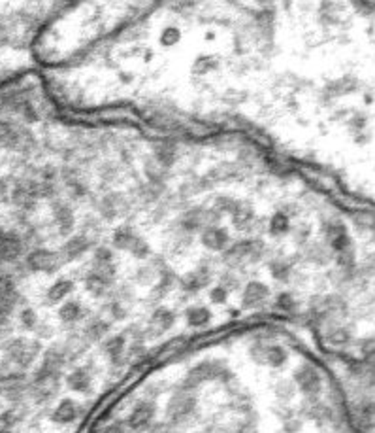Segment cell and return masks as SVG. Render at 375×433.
Segmentation results:
<instances>
[{
    "mask_svg": "<svg viewBox=\"0 0 375 433\" xmlns=\"http://www.w3.org/2000/svg\"><path fill=\"white\" fill-rule=\"evenodd\" d=\"M253 220H255V212L251 207H246V205H240V208L232 214V221L238 229H247Z\"/></svg>",
    "mask_w": 375,
    "mask_h": 433,
    "instance_id": "27",
    "label": "cell"
},
{
    "mask_svg": "<svg viewBox=\"0 0 375 433\" xmlns=\"http://www.w3.org/2000/svg\"><path fill=\"white\" fill-rule=\"evenodd\" d=\"M38 352H40V344L34 343V341L15 339V341H12V343L8 344L6 358L13 363V365L25 369L34 362L36 356H38Z\"/></svg>",
    "mask_w": 375,
    "mask_h": 433,
    "instance_id": "3",
    "label": "cell"
},
{
    "mask_svg": "<svg viewBox=\"0 0 375 433\" xmlns=\"http://www.w3.org/2000/svg\"><path fill=\"white\" fill-rule=\"evenodd\" d=\"M288 360L287 350L279 346V344H264L262 363L270 365V367H283Z\"/></svg>",
    "mask_w": 375,
    "mask_h": 433,
    "instance_id": "14",
    "label": "cell"
},
{
    "mask_svg": "<svg viewBox=\"0 0 375 433\" xmlns=\"http://www.w3.org/2000/svg\"><path fill=\"white\" fill-rule=\"evenodd\" d=\"M53 216H55V221H57L59 231L63 233V235L72 231V227H74V214H72L68 205H65V202H55V207H53Z\"/></svg>",
    "mask_w": 375,
    "mask_h": 433,
    "instance_id": "15",
    "label": "cell"
},
{
    "mask_svg": "<svg viewBox=\"0 0 375 433\" xmlns=\"http://www.w3.org/2000/svg\"><path fill=\"white\" fill-rule=\"evenodd\" d=\"M27 265H29L32 271H38V273H51V271L59 267L61 262L57 254H53L49 250H34V252L27 257Z\"/></svg>",
    "mask_w": 375,
    "mask_h": 433,
    "instance_id": "6",
    "label": "cell"
},
{
    "mask_svg": "<svg viewBox=\"0 0 375 433\" xmlns=\"http://www.w3.org/2000/svg\"><path fill=\"white\" fill-rule=\"evenodd\" d=\"M23 252V238L15 233L0 231V260L2 262H15Z\"/></svg>",
    "mask_w": 375,
    "mask_h": 433,
    "instance_id": "7",
    "label": "cell"
},
{
    "mask_svg": "<svg viewBox=\"0 0 375 433\" xmlns=\"http://www.w3.org/2000/svg\"><path fill=\"white\" fill-rule=\"evenodd\" d=\"M177 40H179V30L177 29H166L163 32V44H166V46H174Z\"/></svg>",
    "mask_w": 375,
    "mask_h": 433,
    "instance_id": "39",
    "label": "cell"
},
{
    "mask_svg": "<svg viewBox=\"0 0 375 433\" xmlns=\"http://www.w3.org/2000/svg\"><path fill=\"white\" fill-rule=\"evenodd\" d=\"M194 409H196V398L189 390H182L176 396H172L170 401H168L166 416L174 424H182V422H185L189 416L193 415Z\"/></svg>",
    "mask_w": 375,
    "mask_h": 433,
    "instance_id": "4",
    "label": "cell"
},
{
    "mask_svg": "<svg viewBox=\"0 0 375 433\" xmlns=\"http://www.w3.org/2000/svg\"><path fill=\"white\" fill-rule=\"evenodd\" d=\"M15 424H18V415H15V410H6V413L0 415V433H10Z\"/></svg>",
    "mask_w": 375,
    "mask_h": 433,
    "instance_id": "35",
    "label": "cell"
},
{
    "mask_svg": "<svg viewBox=\"0 0 375 433\" xmlns=\"http://www.w3.org/2000/svg\"><path fill=\"white\" fill-rule=\"evenodd\" d=\"M121 207H123V201L119 195H108L102 199L100 202V212L104 214L106 218H115L119 212H121Z\"/></svg>",
    "mask_w": 375,
    "mask_h": 433,
    "instance_id": "24",
    "label": "cell"
},
{
    "mask_svg": "<svg viewBox=\"0 0 375 433\" xmlns=\"http://www.w3.org/2000/svg\"><path fill=\"white\" fill-rule=\"evenodd\" d=\"M158 274H160V271H158L157 267H153V265H146V267L138 269L136 279H138L140 284H153L155 280H158Z\"/></svg>",
    "mask_w": 375,
    "mask_h": 433,
    "instance_id": "33",
    "label": "cell"
},
{
    "mask_svg": "<svg viewBox=\"0 0 375 433\" xmlns=\"http://www.w3.org/2000/svg\"><path fill=\"white\" fill-rule=\"evenodd\" d=\"M276 396L279 401L288 403L294 398V382L293 380H279L276 386Z\"/></svg>",
    "mask_w": 375,
    "mask_h": 433,
    "instance_id": "32",
    "label": "cell"
},
{
    "mask_svg": "<svg viewBox=\"0 0 375 433\" xmlns=\"http://www.w3.org/2000/svg\"><path fill=\"white\" fill-rule=\"evenodd\" d=\"M174 324H176V315L170 309L160 307L153 312L151 320H149V326L146 329L147 337H157L160 333L168 331Z\"/></svg>",
    "mask_w": 375,
    "mask_h": 433,
    "instance_id": "8",
    "label": "cell"
},
{
    "mask_svg": "<svg viewBox=\"0 0 375 433\" xmlns=\"http://www.w3.org/2000/svg\"><path fill=\"white\" fill-rule=\"evenodd\" d=\"M210 280H211L210 269L208 267L194 269L193 273H189L187 276L182 280V288H183V291L196 293V291H200L202 288H205V286L210 284Z\"/></svg>",
    "mask_w": 375,
    "mask_h": 433,
    "instance_id": "12",
    "label": "cell"
},
{
    "mask_svg": "<svg viewBox=\"0 0 375 433\" xmlns=\"http://www.w3.org/2000/svg\"><path fill=\"white\" fill-rule=\"evenodd\" d=\"M85 288H87V291L91 293V295L100 297L106 293V290H108V284H106L104 280H100L96 274L89 273L87 279H85Z\"/></svg>",
    "mask_w": 375,
    "mask_h": 433,
    "instance_id": "31",
    "label": "cell"
},
{
    "mask_svg": "<svg viewBox=\"0 0 375 433\" xmlns=\"http://www.w3.org/2000/svg\"><path fill=\"white\" fill-rule=\"evenodd\" d=\"M89 248V240L85 237H72L68 243L65 244L63 248V254L68 257V260H76L83 252H87Z\"/></svg>",
    "mask_w": 375,
    "mask_h": 433,
    "instance_id": "22",
    "label": "cell"
},
{
    "mask_svg": "<svg viewBox=\"0 0 375 433\" xmlns=\"http://www.w3.org/2000/svg\"><path fill=\"white\" fill-rule=\"evenodd\" d=\"M125 348H127V339H125V335L110 337L104 343V352L112 358V360H119V358L123 356Z\"/></svg>",
    "mask_w": 375,
    "mask_h": 433,
    "instance_id": "23",
    "label": "cell"
},
{
    "mask_svg": "<svg viewBox=\"0 0 375 433\" xmlns=\"http://www.w3.org/2000/svg\"><path fill=\"white\" fill-rule=\"evenodd\" d=\"M268 297H270L268 286L262 284V282H251V284H247V288L243 290L241 305H243L246 309H257Z\"/></svg>",
    "mask_w": 375,
    "mask_h": 433,
    "instance_id": "10",
    "label": "cell"
},
{
    "mask_svg": "<svg viewBox=\"0 0 375 433\" xmlns=\"http://www.w3.org/2000/svg\"><path fill=\"white\" fill-rule=\"evenodd\" d=\"M36 322H38V318H36L34 310L27 309V310H23V312H21V324H23L25 327L32 329V327L36 326Z\"/></svg>",
    "mask_w": 375,
    "mask_h": 433,
    "instance_id": "38",
    "label": "cell"
},
{
    "mask_svg": "<svg viewBox=\"0 0 375 433\" xmlns=\"http://www.w3.org/2000/svg\"><path fill=\"white\" fill-rule=\"evenodd\" d=\"M102 433H125V426L121 422H113L110 426H106Z\"/></svg>",
    "mask_w": 375,
    "mask_h": 433,
    "instance_id": "42",
    "label": "cell"
},
{
    "mask_svg": "<svg viewBox=\"0 0 375 433\" xmlns=\"http://www.w3.org/2000/svg\"><path fill=\"white\" fill-rule=\"evenodd\" d=\"M264 252L262 243L258 240H241V243L234 244L232 248L224 254V263L229 267H238L247 262H255L258 260Z\"/></svg>",
    "mask_w": 375,
    "mask_h": 433,
    "instance_id": "2",
    "label": "cell"
},
{
    "mask_svg": "<svg viewBox=\"0 0 375 433\" xmlns=\"http://www.w3.org/2000/svg\"><path fill=\"white\" fill-rule=\"evenodd\" d=\"M293 379V382H296V386H298L304 394H315L317 390H319V386H321L319 374H317L315 369L310 367V365H302V367L296 369Z\"/></svg>",
    "mask_w": 375,
    "mask_h": 433,
    "instance_id": "9",
    "label": "cell"
},
{
    "mask_svg": "<svg viewBox=\"0 0 375 433\" xmlns=\"http://www.w3.org/2000/svg\"><path fill=\"white\" fill-rule=\"evenodd\" d=\"M93 274H96L100 280H104L106 284L110 286L113 282V279H115V267H113V263H102V262H94L93 265V271H91Z\"/></svg>",
    "mask_w": 375,
    "mask_h": 433,
    "instance_id": "29",
    "label": "cell"
},
{
    "mask_svg": "<svg viewBox=\"0 0 375 433\" xmlns=\"http://www.w3.org/2000/svg\"><path fill=\"white\" fill-rule=\"evenodd\" d=\"M134 240H136L134 231L127 226L119 227V229H115V233H113V244L121 250H130V246H132Z\"/></svg>",
    "mask_w": 375,
    "mask_h": 433,
    "instance_id": "25",
    "label": "cell"
},
{
    "mask_svg": "<svg viewBox=\"0 0 375 433\" xmlns=\"http://www.w3.org/2000/svg\"><path fill=\"white\" fill-rule=\"evenodd\" d=\"M277 307L281 310H293L294 309V299L288 293H281L277 297Z\"/></svg>",
    "mask_w": 375,
    "mask_h": 433,
    "instance_id": "40",
    "label": "cell"
},
{
    "mask_svg": "<svg viewBox=\"0 0 375 433\" xmlns=\"http://www.w3.org/2000/svg\"><path fill=\"white\" fill-rule=\"evenodd\" d=\"M76 418H77V405L76 401H72V399L61 401V403L55 407V410L51 413V420L57 422V424H70V422H74Z\"/></svg>",
    "mask_w": 375,
    "mask_h": 433,
    "instance_id": "13",
    "label": "cell"
},
{
    "mask_svg": "<svg viewBox=\"0 0 375 433\" xmlns=\"http://www.w3.org/2000/svg\"><path fill=\"white\" fill-rule=\"evenodd\" d=\"M108 329H110V324H108V322H104L102 318H93V320L85 326L83 337L87 339V341H91V343H96V341L106 337Z\"/></svg>",
    "mask_w": 375,
    "mask_h": 433,
    "instance_id": "17",
    "label": "cell"
},
{
    "mask_svg": "<svg viewBox=\"0 0 375 433\" xmlns=\"http://www.w3.org/2000/svg\"><path fill=\"white\" fill-rule=\"evenodd\" d=\"M291 216H288L287 212H283V210H279V212L274 214V218L270 220V233L272 235H283V233L288 231V227H291V220H288Z\"/></svg>",
    "mask_w": 375,
    "mask_h": 433,
    "instance_id": "28",
    "label": "cell"
},
{
    "mask_svg": "<svg viewBox=\"0 0 375 433\" xmlns=\"http://www.w3.org/2000/svg\"><path fill=\"white\" fill-rule=\"evenodd\" d=\"M270 273L276 280H288L293 274V262L287 257H276L270 262Z\"/></svg>",
    "mask_w": 375,
    "mask_h": 433,
    "instance_id": "19",
    "label": "cell"
},
{
    "mask_svg": "<svg viewBox=\"0 0 375 433\" xmlns=\"http://www.w3.org/2000/svg\"><path fill=\"white\" fill-rule=\"evenodd\" d=\"M112 250L110 248H98L96 254H94V262H102V263H112Z\"/></svg>",
    "mask_w": 375,
    "mask_h": 433,
    "instance_id": "41",
    "label": "cell"
},
{
    "mask_svg": "<svg viewBox=\"0 0 375 433\" xmlns=\"http://www.w3.org/2000/svg\"><path fill=\"white\" fill-rule=\"evenodd\" d=\"M227 297H229V291L224 290L223 286H217V288H213V290H211V293H210V299L213 303H224L227 301Z\"/></svg>",
    "mask_w": 375,
    "mask_h": 433,
    "instance_id": "37",
    "label": "cell"
},
{
    "mask_svg": "<svg viewBox=\"0 0 375 433\" xmlns=\"http://www.w3.org/2000/svg\"><path fill=\"white\" fill-rule=\"evenodd\" d=\"M185 318H187V324L193 327H202L205 324H210L211 320V312L210 309L205 307H191L185 312Z\"/></svg>",
    "mask_w": 375,
    "mask_h": 433,
    "instance_id": "20",
    "label": "cell"
},
{
    "mask_svg": "<svg viewBox=\"0 0 375 433\" xmlns=\"http://www.w3.org/2000/svg\"><path fill=\"white\" fill-rule=\"evenodd\" d=\"M129 252L132 255H136L138 260H144V257H147V255H149V246H147L146 240H141L140 237H136V240L132 243V246H130Z\"/></svg>",
    "mask_w": 375,
    "mask_h": 433,
    "instance_id": "36",
    "label": "cell"
},
{
    "mask_svg": "<svg viewBox=\"0 0 375 433\" xmlns=\"http://www.w3.org/2000/svg\"><path fill=\"white\" fill-rule=\"evenodd\" d=\"M155 403L153 401H140L134 409L130 410L129 418H127V427L132 432H140L144 427H147L155 418Z\"/></svg>",
    "mask_w": 375,
    "mask_h": 433,
    "instance_id": "5",
    "label": "cell"
},
{
    "mask_svg": "<svg viewBox=\"0 0 375 433\" xmlns=\"http://www.w3.org/2000/svg\"><path fill=\"white\" fill-rule=\"evenodd\" d=\"M59 318L65 322V324H74V322L82 320L83 318L82 305L77 301L65 303V305L59 309Z\"/></svg>",
    "mask_w": 375,
    "mask_h": 433,
    "instance_id": "21",
    "label": "cell"
},
{
    "mask_svg": "<svg viewBox=\"0 0 375 433\" xmlns=\"http://www.w3.org/2000/svg\"><path fill=\"white\" fill-rule=\"evenodd\" d=\"M229 377V369L223 362L217 360H208V362L198 363L196 367H193L187 373L185 380H183V390H194L198 388L202 382H210V380H219Z\"/></svg>",
    "mask_w": 375,
    "mask_h": 433,
    "instance_id": "1",
    "label": "cell"
},
{
    "mask_svg": "<svg viewBox=\"0 0 375 433\" xmlns=\"http://www.w3.org/2000/svg\"><path fill=\"white\" fill-rule=\"evenodd\" d=\"M241 202L234 201V199H230V197H219L217 201H215V208H217V212H227V214H232L240 208Z\"/></svg>",
    "mask_w": 375,
    "mask_h": 433,
    "instance_id": "34",
    "label": "cell"
},
{
    "mask_svg": "<svg viewBox=\"0 0 375 433\" xmlns=\"http://www.w3.org/2000/svg\"><path fill=\"white\" fill-rule=\"evenodd\" d=\"M174 286V274L168 271V269H163L160 271V274H158V280H157V286H155V290H153V297H165L168 291H170V288Z\"/></svg>",
    "mask_w": 375,
    "mask_h": 433,
    "instance_id": "26",
    "label": "cell"
},
{
    "mask_svg": "<svg viewBox=\"0 0 375 433\" xmlns=\"http://www.w3.org/2000/svg\"><path fill=\"white\" fill-rule=\"evenodd\" d=\"M91 380L93 379H91L87 369H76V371H72L66 377V384L74 392H87L89 388H91Z\"/></svg>",
    "mask_w": 375,
    "mask_h": 433,
    "instance_id": "16",
    "label": "cell"
},
{
    "mask_svg": "<svg viewBox=\"0 0 375 433\" xmlns=\"http://www.w3.org/2000/svg\"><path fill=\"white\" fill-rule=\"evenodd\" d=\"M202 243H204L205 248L219 252V250H224L229 246V233L219 226L205 227L202 231Z\"/></svg>",
    "mask_w": 375,
    "mask_h": 433,
    "instance_id": "11",
    "label": "cell"
},
{
    "mask_svg": "<svg viewBox=\"0 0 375 433\" xmlns=\"http://www.w3.org/2000/svg\"><path fill=\"white\" fill-rule=\"evenodd\" d=\"M219 433H258V427L255 420H240L223 427Z\"/></svg>",
    "mask_w": 375,
    "mask_h": 433,
    "instance_id": "30",
    "label": "cell"
},
{
    "mask_svg": "<svg viewBox=\"0 0 375 433\" xmlns=\"http://www.w3.org/2000/svg\"><path fill=\"white\" fill-rule=\"evenodd\" d=\"M72 288H74V284H72L70 280H57V282L47 290V301L49 303L65 301L66 297H68V293L72 291Z\"/></svg>",
    "mask_w": 375,
    "mask_h": 433,
    "instance_id": "18",
    "label": "cell"
}]
</instances>
